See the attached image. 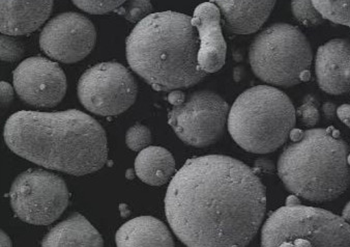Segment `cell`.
Here are the masks:
<instances>
[{
    "mask_svg": "<svg viewBox=\"0 0 350 247\" xmlns=\"http://www.w3.org/2000/svg\"><path fill=\"white\" fill-rule=\"evenodd\" d=\"M265 210L260 179L243 162L224 155L189 159L165 198L167 220L188 247H247Z\"/></svg>",
    "mask_w": 350,
    "mask_h": 247,
    "instance_id": "6da1fadb",
    "label": "cell"
},
{
    "mask_svg": "<svg viewBox=\"0 0 350 247\" xmlns=\"http://www.w3.org/2000/svg\"><path fill=\"white\" fill-rule=\"evenodd\" d=\"M3 138L16 155L73 176L98 172L107 162L104 128L80 110L16 112L5 122Z\"/></svg>",
    "mask_w": 350,
    "mask_h": 247,
    "instance_id": "7a4b0ae2",
    "label": "cell"
},
{
    "mask_svg": "<svg viewBox=\"0 0 350 247\" xmlns=\"http://www.w3.org/2000/svg\"><path fill=\"white\" fill-rule=\"evenodd\" d=\"M200 39L192 17L162 12L139 22L126 42L133 71L156 90L191 88L206 76L198 64Z\"/></svg>",
    "mask_w": 350,
    "mask_h": 247,
    "instance_id": "3957f363",
    "label": "cell"
},
{
    "mask_svg": "<svg viewBox=\"0 0 350 247\" xmlns=\"http://www.w3.org/2000/svg\"><path fill=\"white\" fill-rule=\"evenodd\" d=\"M346 142L332 131L299 132L278 160V174L291 194L314 203L336 200L350 185Z\"/></svg>",
    "mask_w": 350,
    "mask_h": 247,
    "instance_id": "277c9868",
    "label": "cell"
},
{
    "mask_svg": "<svg viewBox=\"0 0 350 247\" xmlns=\"http://www.w3.org/2000/svg\"><path fill=\"white\" fill-rule=\"evenodd\" d=\"M297 112L282 90L257 86L241 92L230 108L228 130L243 150L269 154L282 146L293 133Z\"/></svg>",
    "mask_w": 350,
    "mask_h": 247,
    "instance_id": "5b68a950",
    "label": "cell"
},
{
    "mask_svg": "<svg viewBox=\"0 0 350 247\" xmlns=\"http://www.w3.org/2000/svg\"><path fill=\"white\" fill-rule=\"evenodd\" d=\"M249 60L259 79L271 86L291 88L309 79L313 52L299 28L275 23L255 38Z\"/></svg>",
    "mask_w": 350,
    "mask_h": 247,
    "instance_id": "8992f818",
    "label": "cell"
},
{
    "mask_svg": "<svg viewBox=\"0 0 350 247\" xmlns=\"http://www.w3.org/2000/svg\"><path fill=\"white\" fill-rule=\"evenodd\" d=\"M261 247H350V224L323 209L282 207L265 220Z\"/></svg>",
    "mask_w": 350,
    "mask_h": 247,
    "instance_id": "52a82bcc",
    "label": "cell"
},
{
    "mask_svg": "<svg viewBox=\"0 0 350 247\" xmlns=\"http://www.w3.org/2000/svg\"><path fill=\"white\" fill-rule=\"evenodd\" d=\"M168 101L173 105L168 114L169 125L185 144L204 148L224 135L230 108L216 92L197 90L186 98L180 90H173Z\"/></svg>",
    "mask_w": 350,
    "mask_h": 247,
    "instance_id": "ba28073f",
    "label": "cell"
},
{
    "mask_svg": "<svg viewBox=\"0 0 350 247\" xmlns=\"http://www.w3.org/2000/svg\"><path fill=\"white\" fill-rule=\"evenodd\" d=\"M66 182L43 170H28L14 181L10 200L16 216L24 222L47 226L57 220L68 204Z\"/></svg>",
    "mask_w": 350,
    "mask_h": 247,
    "instance_id": "9c48e42d",
    "label": "cell"
},
{
    "mask_svg": "<svg viewBox=\"0 0 350 247\" xmlns=\"http://www.w3.org/2000/svg\"><path fill=\"white\" fill-rule=\"evenodd\" d=\"M84 108L98 116H118L136 101L137 83L126 67L118 63H102L86 70L77 86Z\"/></svg>",
    "mask_w": 350,
    "mask_h": 247,
    "instance_id": "30bf717a",
    "label": "cell"
},
{
    "mask_svg": "<svg viewBox=\"0 0 350 247\" xmlns=\"http://www.w3.org/2000/svg\"><path fill=\"white\" fill-rule=\"evenodd\" d=\"M96 30L85 16L66 12L50 20L40 35L44 53L64 64H74L85 58L94 49Z\"/></svg>",
    "mask_w": 350,
    "mask_h": 247,
    "instance_id": "8fae6325",
    "label": "cell"
},
{
    "mask_svg": "<svg viewBox=\"0 0 350 247\" xmlns=\"http://www.w3.org/2000/svg\"><path fill=\"white\" fill-rule=\"evenodd\" d=\"M13 78L18 96L29 105L54 107L66 96V74L58 64L48 58H26L16 68Z\"/></svg>",
    "mask_w": 350,
    "mask_h": 247,
    "instance_id": "7c38bea8",
    "label": "cell"
},
{
    "mask_svg": "<svg viewBox=\"0 0 350 247\" xmlns=\"http://www.w3.org/2000/svg\"><path fill=\"white\" fill-rule=\"evenodd\" d=\"M221 21V12L215 3H201L192 17L193 26L198 31L200 39L199 67L206 74L222 69L226 60L227 46Z\"/></svg>",
    "mask_w": 350,
    "mask_h": 247,
    "instance_id": "4fadbf2b",
    "label": "cell"
},
{
    "mask_svg": "<svg viewBox=\"0 0 350 247\" xmlns=\"http://www.w3.org/2000/svg\"><path fill=\"white\" fill-rule=\"evenodd\" d=\"M315 73L319 88L329 95L350 92V40L334 39L317 50Z\"/></svg>",
    "mask_w": 350,
    "mask_h": 247,
    "instance_id": "5bb4252c",
    "label": "cell"
},
{
    "mask_svg": "<svg viewBox=\"0 0 350 247\" xmlns=\"http://www.w3.org/2000/svg\"><path fill=\"white\" fill-rule=\"evenodd\" d=\"M52 0L43 1H0V30L10 37L33 33L49 18Z\"/></svg>",
    "mask_w": 350,
    "mask_h": 247,
    "instance_id": "9a60e30c",
    "label": "cell"
},
{
    "mask_svg": "<svg viewBox=\"0 0 350 247\" xmlns=\"http://www.w3.org/2000/svg\"><path fill=\"white\" fill-rule=\"evenodd\" d=\"M225 29L237 35L256 33L275 8V1H223L217 0Z\"/></svg>",
    "mask_w": 350,
    "mask_h": 247,
    "instance_id": "2e32d148",
    "label": "cell"
},
{
    "mask_svg": "<svg viewBox=\"0 0 350 247\" xmlns=\"http://www.w3.org/2000/svg\"><path fill=\"white\" fill-rule=\"evenodd\" d=\"M118 247H174L168 228L152 216L134 218L116 233Z\"/></svg>",
    "mask_w": 350,
    "mask_h": 247,
    "instance_id": "e0dca14e",
    "label": "cell"
},
{
    "mask_svg": "<svg viewBox=\"0 0 350 247\" xmlns=\"http://www.w3.org/2000/svg\"><path fill=\"white\" fill-rule=\"evenodd\" d=\"M102 236L79 213L56 224L42 241V247H103Z\"/></svg>",
    "mask_w": 350,
    "mask_h": 247,
    "instance_id": "ac0fdd59",
    "label": "cell"
},
{
    "mask_svg": "<svg viewBox=\"0 0 350 247\" xmlns=\"http://www.w3.org/2000/svg\"><path fill=\"white\" fill-rule=\"evenodd\" d=\"M174 172V158L162 146H148L139 153L135 160V174L152 186L166 184Z\"/></svg>",
    "mask_w": 350,
    "mask_h": 247,
    "instance_id": "d6986e66",
    "label": "cell"
},
{
    "mask_svg": "<svg viewBox=\"0 0 350 247\" xmlns=\"http://www.w3.org/2000/svg\"><path fill=\"white\" fill-rule=\"evenodd\" d=\"M314 7L325 19L350 27V1H313Z\"/></svg>",
    "mask_w": 350,
    "mask_h": 247,
    "instance_id": "ffe728a7",
    "label": "cell"
},
{
    "mask_svg": "<svg viewBox=\"0 0 350 247\" xmlns=\"http://www.w3.org/2000/svg\"><path fill=\"white\" fill-rule=\"evenodd\" d=\"M293 16L297 21L306 26H317L323 23L325 18L314 7L313 1L295 0L291 3Z\"/></svg>",
    "mask_w": 350,
    "mask_h": 247,
    "instance_id": "44dd1931",
    "label": "cell"
},
{
    "mask_svg": "<svg viewBox=\"0 0 350 247\" xmlns=\"http://www.w3.org/2000/svg\"><path fill=\"white\" fill-rule=\"evenodd\" d=\"M152 142V132L142 124H135L126 134V144L134 152H142Z\"/></svg>",
    "mask_w": 350,
    "mask_h": 247,
    "instance_id": "7402d4cb",
    "label": "cell"
},
{
    "mask_svg": "<svg viewBox=\"0 0 350 247\" xmlns=\"http://www.w3.org/2000/svg\"><path fill=\"white\" fill-rule=\"evenodd\" d=\"M152 11V3L150 0H133L129 1L126 5H122L118 10L120 15L124 16L128 21L142 22L150 15Z\"/></svg>",
    "mask_w": 350,
    "mask_h": 247,
    "instance_id": "603a6c76",
    "label": "cell"
},
{
    "mask_svg": "<svg viewBox=\"0 0 350 247\" xmlns=\"http://www.w3.org/2000/svg\"><path fill=\"white\" fill-rule=\"evenodd\" d=\"M0 43H1V45H0V58L3 62L14 63L24 55L25 46L15 37L3 35Z\"/></svg>",
    "mask_w": 350,
    "mask_h": 247,
    "instance_id": "cb8c5ba5",
    "label": "cell"
},
{
    "mask_svg": "<svg viewBox=\"0 0 350 247\" xmlns=\"http://www.w3.org/2000/svg\"><path fill=\"white\" fill-rule=\"evenodd\" d=\"M74 5H77L80 10L90 14H96V15H102V14H107L109 12L118 11L122 5H124V0H118V1H104V0H96V1H82V0H75L73 1Z\"/></svg>",
    "mask_w": 350,
    "mask_h": 247,
    "instance_id": "d4e9b609",
    "label": "cell"
},
{
    "mask_svg": "<svg viewBox=\"0 0 350 247\" xmlns=\"http://www.w3.org/2000/svg\"><path fill=\"white\" fill-rule=\"evenodd\" d=\"M297 116L306 127H313L319 120V112L312 96H307L301 107L297 109Z\"/></svg>",
    "mask_w": 350,
    "mask_h": 247,
    "instance_id": "484cf974",
    "label": "cell"
},
{
    "mask_svg": "<svg viewBox=\"0 0 350 247\" xmlns=\"http://www.w3.org/2000/svg\"><path fill=\"white\" fill-rule=\"evenodd\" d=\"M0 96H1V112H7L14 100V90L11 84L5 81L0 83Z\"/></svg>",
    "mask_w": 350,
    "mask_h": 247,
    "instance_id": "4316f807",
    "label": "cell"
},
{
    "mask_svg": "<svg viewBox=\"0 0 350 247\" xmlns=\"http://www.w3.org/2000/svg\"><path fill=\"white\" fill-rule=\"evenodd\" d=\"M337 116L341 120L343 124H345L350 129V105L349 104H344L340 106L337 110Z\"/></svg>",
    "mask_w": 350,
    "mask_h": 247,
    "instance_id": "83f0119b",
    "label": "cell"
},
{
    "mask_svg": "<svg viewBox=\"0 0 350 247\" xmlns=\"http://www.w3.org/2000/svg\"><path fill=\"white\" fill-rule=\"evenodd\" d=\"M338 108H336V105L334 103H331V102H327L325 105L323 106V112L325 114V118H335L336 114H337Z\"/></svg>",
    "mask_w": 350,
    "mask_h": 247,
    "instance_id": "f1b7e54d",
    "label": "cell"
},
{
    "mask_svg": "<svg viewBox=\"0 0 350 247\" xmlns=\"http://www.w3.org/2000/svg\"><path fill=\"white\" fill-rule=\"evenodd\" d=\"M0 235H1V247H13L11 239L3 231H1Z\"/></svg>",
    "mask_w": 350,
    "mask_h": 247,
    "instance_id": "f546056e",
    "label": "cell"
},
{
    "mask_svg": "<svg viewBox=\"0 0 350 247\" xmlns=\"http://www.w3.org/2000/svg\"><path fill=\"white\" fill-rule=\"evenodd\" d=\"M342 218L345 220L347 224H350V202L344 207L343 212H342Z\"/></svg>",
    "mask_w": 350,
    "mask_h": 247,
    "instance_id": "4dcf8cb0",
    "label": "cell"
}]
</instances>
